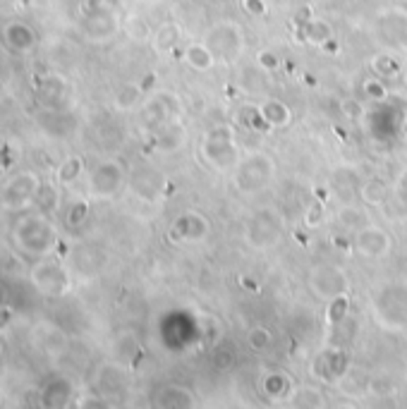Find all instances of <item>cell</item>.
<instances>
[{"mask_svg": "<svg viewBox=\"0 0 407 409\" xmlns=\"http://www.w3.org/2000/svg\"><path fill=\"white\" fill-rule=\"evenodd\" d=\"M41 178L34 173V170H22V173H15L12 178L3 185V192H0V204L8 211H24L29 206H34L36 197L41 192Z\"/></svg>", "mask_w": 407, "mask_h": 409, "instance_id": "3", "label": "cell"}, {"mask_svg": "<svg viewBox=\"0 0 407 409\" xmlns=\"http://www.w3.org/2000/svg\"><path fill=\"white\" fill-rule=\"evenodd\" d=\"M12 242H15L17 251H22L29 259H43V256H51L58 249L60 235L46 213L31 211L15 223Z\"/></svg>", "mask_w": 407, "mask_h": 409, "instance_id": "1", "label": "cell"}, {"mask_svg": "<svg viewBox=\"0 0 407 409\" xmlns=\"http://www.w3.org/2000/svg\"><path fill=\"white\" fill-rule=\"evenodd\" d=\"M36 100L48 110H58L67 98V81L60 74H43L34 86Z\"/></svg>", "mask_w": 407, "mask_h": 409, "instance_id": "4", "label": "cell"}, {"mask_svg": "<svg viewBox=\"0 0 407 409\" xmlns=\"http://www.w3.org/2000/svg\"><path fill=\"white\" fill-rule=\"evenodd\" d=\"M8 304H10V289L0 282V313L8 311Z\"/></svg>", "mask_w": 407, "mask_h": 409, "instance_id": "11", "label": "cell"}, {"mask_svg": "<svg viewBox=\"0 0 407 409\" xmlns=\"http://www.w3.org/2000/svg\"><path fill=\"white\" fill-rule=\"evenodd\" d=\"M29 280L36 292L48 299H58L70 289V273H67V268L60 261L51 259V256L36 259V263L29 270Z\"/></svg>", "mask_w": 407, "mask_h": 409, "instance_id": "2", "label": "cell"}, {"mask_svg": "<svg viewBox=\"0 0 407 409\" xmlns=\"http://www.w3.org/2000/svg\"><path fill=\"white\" fill-rule=\"evenodd\" d=\"M3 43L10 53L27 55L36 46V31L24 22H8L3 29Z\"/></svg>", "mask_w": 407, "mask_h": 409, "instance_id": "6", "label": "cell"}, {"mask_svg": "<svg viewBox=\"0 0 407 409\" xmlns=\"http://www.w3.org/2000/svg\"><path fill=\"white\" fill-rule=\"evenodd\" d=\"M48 204H51L53 209L58 206V187L55 185H41L39 197H36V201H34L36 211H41V213L48 211Z\"/></svg>", "mask_w": 407, "mask_h": 409, "instance_id": "9", "label": "cell"}, {"mask_svg": "<svg viewBox=\"0 0 407 409\" xmlns=\"http://www.w3.org/2000/svg\"><path fill=\"white\" fill-rule=\"evenodd\" d=\"M84 218H86V204H81V201L67 211V225H79Z\"/></svg>", "mask_w": 407, "mask_h": 409, "instance_id": "10", "label": "cell"}, {"mask_svg": "<svg viewBox=\"0 0 407 409\" xmlns=\"http://www.w3.org/2000/svg\"><path fill=\"white\" fill-rule=\"evenodd\" d=\"M122 182V170L117 163H101L91 170V178H89V187H91V194L96 197H110V194L117 192Z\"/></svg>", "mask_w": 407, "mask_h": 409, "instance_id": "5", "label": "cell"}, {"mask_svg": "<svg viewBox=\"0 0 407 409\" xmlns=\"http://www.w3.org/2000/svg\"><path fill=\"white\" fill-rule=\"evenodd\" d=\"M72 398V386L65 379H53L41 390V405L43 407H65Z\"/></svg>", "mask_w": 407, "mask_h": 409, "instance_id": "7", "label": "cell"}, {"mask_svg": "<svg viewBox=\"0 0 407 409\" xmlns=\"http://www.w3.org/2000/svg\"><path fill=\"white\" fill-rule=\"evenodd\" d=\"M79 173H81V159H67V161H62L60 163V168H58V182L60 185H70V182H74L79 178Z\"/></svg>", "mask_w": 407, "mask_h": 409, "instance_id": "8", "label": "cell"}]
</instances>
